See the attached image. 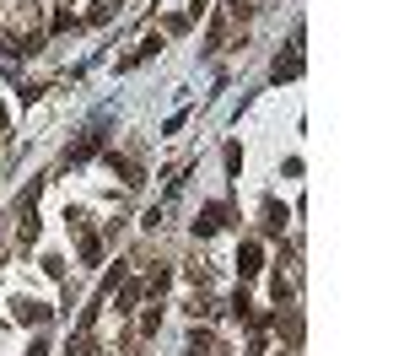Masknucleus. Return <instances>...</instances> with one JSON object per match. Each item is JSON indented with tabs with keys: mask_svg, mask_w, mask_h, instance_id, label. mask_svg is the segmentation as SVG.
I'll use <instances>...</instances> for the list:
<instances>
[{
	"mask_svg": "<svg viewBox=\"0 0 404 356\" xmlns=\"http://www.w3.org/2000/svg\"><path fill=\"white\" fill-rule=\"evenodd\" d=\"M221 227H227V205H221V200H216V205H205V210L195 216V238H216Z\"/></svg>",
	"mask_w": 404,
	"mask_h": 356,
	"instance_id": "1",
	"label": "nucleus"
},
{
	"mask_svg": "<svg viewBox=\"0 0 404 356\" xmlns=\"http://www.w3.org/2000/svg\"><path fill=\"white\" fill-rule=\"evenodd\" d=\"M237 270H243V281H248V275H259V270H264V248L243 243V248H237Z\"/></svg>",
	"mask_w": 404,
	"mask_h": 356,
	"instance_id": "2",
	"label": "nucleus"
},
{
	"mask_svg": "<svg viewBox=\"0 0 404 356\" xmlns=\"http://www.w3.org/2000/svg\"><path fill=\"white\" fill-rule=\"evenodd\" d=\"M98 146H103V130H86V136L71 146V157H65V162H86V157H92Z\"/></svg>",
	"mask_w": 404,
	"mask_h": 356,
	"instance_id": "3",
	"label": "nucleus"
},
{
	"mask_svg": "<svg viewBox=\"0 0 404 356\" xmlns=\"http://www.w3.org/2000/svg\"><path fill=\"white\" fill-rule=\"evenodd\" d=\"M11 307H16V319H22V324H43V319H49V307L33 302V297H22V302H11Z\"/></svg>",
	"mask_w": 404,
	"mask_h": 356,
	"instance_id": "4",
	"label": "nucleus"
},
{
	"mask_svg": "<svg viewBox=\"0 0 404 356\" xmlns=\"http://www.w3.org/2000/svg\"><path fill=\"white\" fill-rule=\"evenodd\" d=\"M140 297H146V281H119V313H130Z\"/></svg>",
	"mask_w": 404,
	"mask_h": 356,
	"instance_id": "5",
	"label": "nucleus"
},
{
	"mask_svg": "<svg viewBox=\"0 0 404 356\" xmlns=\"http://www.w3.org/2000/svg\"><path fill=\"white\" fill-rule=\"evenodd\" d=\"M264 233H286V205L281 200H264Z\"/></svg>",
	"mask_w": 404,
	"mask_h": 356,
	"instance_id": "6",
	"label": "nucleus"
},
{
	"mask_svg": "<svg viewBox=\"0 0 404 356\" xmlns=\"http://www.w3.org/2000/svg\"><path fill=\"white\" fill-rule=\"evenodd\" d=\"M296 71H302V60H296V54H281V60H275V71H269V81H291Z\"/></svg>",
	"mask_w": 404,
	"mask_h": 356,
	"instance_id": "7",
	"label": "nucleus"
},
{
	"mask_svg": "<svg viewBox=\"0 0 404 356\" xmlns=\"http://www.w3.org/2000/svg\"><path fill=\"white\" fill-rule=\"evenodd\" d=\"M71 356H98V345H92V335H76V340H71Z\"/></svg>",
	"mask_w": 404,
	"mask_h": 356,
	"instance_id": "8",
	"label": "nucleus"
},
{
	"mask_svg": "<svg viewBox=\"0 0 404 356\" xmlns=\"http://www.w3.org/2000/svg\"><path fill=\"white\" fill-rule=\"evenodd\" d=\"M27 356H49V345H43V340H38V345H33V351H27Z\"/></svg>",
	"mask_w": 404,
	"mask_h": 356,
	"instance_id": "9",
	"label": "nucleus"
}]
</instances>
